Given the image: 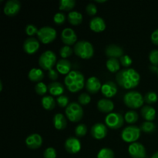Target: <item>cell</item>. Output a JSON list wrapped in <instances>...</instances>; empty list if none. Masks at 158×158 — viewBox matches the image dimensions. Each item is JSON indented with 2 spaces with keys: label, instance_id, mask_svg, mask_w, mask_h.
<instances>
[{
  "label": "cell",
  "instance_id": "cb8c5ba5",
  "mask_svg": "<svg viewBox=\"0 0 158 158\" xmlns=\"http://www.w3.org/2000/svg\"><path fill=\"white\" fill-rule=\"evenodd\" d=\"M53 125L56 130L63 131L67 126V120L63 114H56L53 117Z\"/></svg>",
  "mask_w": 158,
  "mask_h": 158
},
{
  "label": "cell",
  "instance_id": "277c9868",
  "mask_svg": "<svg viewBox=\"0 0 158 158\" xmlns=\"http://www.w3.org/2000/svg\"><path fill=\"white\" fill-rule=\"evenodd\" d=\"M123 102L127 107L131 109H137L142 106L144 102L143 96L137 91H130L125 94Z\"/></svg>",
  "mask_w": 158,
  "mask_h": 158
},
{
  "label": "cell",
  "instance_id": "30bf717a",
  "mask_svg": "<svg viewBox=\"0 0 158 158\" xmlns=\"http://www.w3.org/2000/svg\"><path fill=\"white\" fill-rule=\"evenodd\" d=\"M128 152L132 158H146L147 153L144 146L139 142H134L128 147Z\"/></svg>",
  "mask_w": 158,
  "mask_h": 158
},
{
  "label": "cell",
  "instance_id": "c3c4849f",
  "mask_svg": "<svg viewBox=\"0 0 158 158\" xmlns=\"http://www.w3.org/2000/svg\"><path fill=\"white\" fill-rule=\"evenodd\" d=\"M150 69H151V70L153 71V72H157V70H158V67L157 66H153V65H151V68Z\"/></svg>",
  "mask_w": 158,
  "mask_h": 158
},
{
  "label": "cell",
  "instance_id": "7a4b0ae2",
  "mask_svg": "<svg viewBox=\"0 0 158 158\" xmlns=\"http://www.w3.org/2000/svg\"><path fill=\"white\" fill-rule=\"evenodd\" d=\"M65 85L71 93H77L86 85L83 74L78 70H72L66 76L64 80Z\"/></svg>",
  "mask_w": 158,
  "mask_h": 158
},
{
  "label": "cell",
  "instance_id": "e575fe53",
  "mask_svg": "<svg viewBox=\"0 0 158 158\" xmlns=\"http://www.w3.org/2000/svg\"><path fill=\"white\" fill-rule=\"evenodd\" d=\"M73 50L72 48L69 46H66V45L62 46L60 49V54L62 58L63 59L68 58V57L70 56L73 54Z\"/></svg>",
  "mask_w": 158,
  "mask_h": 158
},
{
  "label": "cell",
  "instance_id": "2e32d148",
  "mask_svg": "<svg viewBox=\"0 0 158 158\" xmlns=\"http://www.w3.org/2000/svg\"><path fill=\"white\" fill-rule=\"evenodd\" d=\"M26 144L32 150L38 149L43 144V138L40 134H32L26 137Z\"/></svg>",
  "mask_w": 158,
  "mask_h": 158
},
{
  "label": "cell",
  "instance_id": "7dc6e473",
  "mask_svg": "<svg viewBox=\"0 0 158 158\" xmlns=\"http://www.w3.org/2000/svg\"><path fill=\"white\" fill-rule=\"evenodd\" d=\"M151 41L154 44L157 45L158 46V29L154 30L151 34Z\"/></svg>",
  "mask_w": 158,
  "mask_h": 158
},
{
  "label": "cell",
  "instance_id": "3957f363",
  "mask_svg": "<svg viewBox=\"0 0 158 158\" xmlns=\"http://www.w3.org/2000/svg\"><path fill=\"white\" fill-rule=\"evenodd\" d=\"M74 52L77 56L84 60L90 59L94 54V49L92 43L86 40H80L74 45Z\"/></svg>",
  "mask_w": 158,
  "mask_h": 158
},
{
  "label": "cell",
  "instance_id": "d6a6232c",
  "mask_svg": "<svg viewBox=\"0 0 158 158\" xmlns=\"http://www.w3.org/2000/svg\"><path fill=\"white\" fill-rule=\"evenodd\" d=\"M144 101L146 102L148 104H154L157 101L158 97L157 94H156L155 92H153V91H150V92H148L146 94H145L144 97Z\"/></svg>",
  "mask_w": 158,
  "mask_h": 158
},
{
  "label": "cell",
  "instance_id": "f5cc1de1",
  "mask_svg": "<svg viewBox=\"0 0 158 158\" xmlns=\"http://www.w3.org/2000/svg\"><path fill=\"white\" fill-rule=\"evenodd\" d=\"M157 76H158V70H157Z\"/></svg>",
  "mask_w": 158,
  "mask_h": 158
},
{
  "label": "cell",
  "instance_id": "74e56055",
  "mask_svg": "<svg viewBox=\"0 0 158 158\" xmlns=\"http://www.w3.org/2000/svg\"><path fill=\"white\" fill-rule=\"evenodd\" d=\"M90 101L91 97L87 93H82L78 97V102L80 105H87Z\"/></svg>",
  "mask_w": 158,
  "mask_h": 158
},
{
  "label": "cell",
  "instance_id": "9c48e42d",
  "mask_svg": "<svg viewBox=\"0 0 158 158\" xmlns=\"http://www.w3.org/2000/svg\"><path fill=\"white\" fill-rule=\"evenodd\" d=\"M123 117L119 113H110L105 118V123L110 129L116 130L121 127L123 124Z\"/></svg>",
  "mask_w": 158,
  "mask_h": 158
},
{
  "label": "cell",
  "instance_id": "ab89813d",
  "mask_svg": "<svg viewBox=\"0 0 158 158\" xmlns=\"http://www.w3.org/2000/svg\"><path fill=\"white\" fill-rule=\"evenodd\" d=\"M25 31L26 33L29 36H33L34 35L38 33L39 29H37L36 26L33 24H28L26 25V28H25Z\"/></svg>",
  "mask_w": 158,
  "mask_h": 158
},
{
  "label": "cell",
  "instance_id": "ac0fdd59",
  "mask_svg": "<svg viewBox=\"0 0 158 158\" xmlns=\"http://www.w3.org/2000/svg\"><path fill=\"white\" fill-rule=\"evenodd\" d=\"M101 92L106 98L114 97L117 93V86L114 82L107 81L102 85Z\"/></svg>",
  "mask_w": 158,
  "mask_h": 158
},
{
  "label": "cell",
  "instance_id": "f35d334b",
  "mask_svg": "<svg viewBox=\"0 0 158 158\" xmlns=\"http://www.w3.org/2000/svg\"><path fill=\"white\" fill-rule=\"evenodd\" d=\"M150 62L153 66L158 67V49H153L149 54Z\"/></svg>",
  "mask_w": 158,
  "mask_h": 158
},
{
  "label": "cell",
  "instance_id": "1f68e13d",
  "mask_svg": "<svg viewBox=\"0 0 158 158\" xmlns=\"http://www.w3.org/2000/svg\"><path fill=\"white\" fill-rule=\"evenodd\" d=\"M97 158H114V153L110 148H102L97 154Z\"/></svg>",
  "mask_w": 158,
  "mask_h": 158
},
{
  "label": "cell",
  "instance_id": "f1b7e54d",
  "mask_svg": "<svg viewBox=\"0 0 158 158\" xmlns=\"http://www.w3.org/2000/svg\"><path fill=\"white\" fill-rule=\"evenodd\" d=\"M106 68L111 73H117L120 70V63L118 61L117 59L115 58H109V60L106 61Z\"/></svg>",
  "mask_w": 158,
  "mask_h": 158
},
{
  "label": "cell",
  "instance_id": "d6986e66",
  "mask_svg": "<svg viewBox=\"0 0 158 158\" xmlns=\"http://www.w3.org/2000/svg\"><path fill=\"white\" fill-rule=\"evenodd\" d=\"M86 89L88 93L95 94L98 92L100 89H101L102 85L100 80L96 77H91L86 80Z\"/></svg>",
  "mask_w": 158,
  "mask_h": 158
},
{
  "label": "cell",
  "instance_id": "5bb4252c",
  "mask_svg": "<svg viewBox=\"0 0 158 158\" xmlns=\"http://www.w3.org/2000/svg\"><path fill=\"white\" fill-rule=\"evenodd\" d=\"M91 136L97 140L105 138L107 134V127L102 123H97L91 127Z\"/></svg>",
  "mask_w": 158,
  "mask_h": 158
},
{
  "label": "cell",
  "instance_id": "bcb514c9",
  "mask_svg": "<svg viewBox=\"0 0 158 158\" xmlns=\"http://www.w3.org/2000/svg\"><path fill=\"white\" fill-rule=\"evenodd\" d=\"M58 73H59L58 71L56 70V69H50V70H49L47 76L51 80H53V82H55V80H56L59 77Z\"/></svg>",
  "mask_w": 158,
  "mask_h": 158
},
{
  "label": "cell",
  "instance_id": "7bdbcfd3",
  "mask_svg": "<svg viewBox=\"0 0 158 158\" xmlns=\"http://www.w3.org/2000/svg\"><path fill=\"white\" fill-rule=\"evenodd\" d=\"M132 59L128 55H123L120 58V63L123 67L128 68L131 64H132Z\"/></svg>",
  "mask_w": 158,
  "mask_h": 158
},
{
  "label": "cell",
  "instance_id": "4316f807",
  "mask_svg": "<svg viewBox=\"0 0 158 158\" xmlns=\"http://www.w3.org/2000/svg\"><path fill=\"white\" fill-rule=\"evenodd\" d=\"M68 21L73 26H78L83 22V15L77 11H71L68 14Z\"/></svg>",
  "mask_w": 158,
  "mask_h": 158
},
{
  "label": "cell",
  "instance_id": "ba28073f",
  "mask_svg": "<svg viewBox=\"0 0 158 158\" xmlns=\"http://www.w3.org/2000/svg\"><path fill=\"white\" fill-rule=\"evenodd\" d=\"M37 36L42 43L44 44H48L56 40V31L51 26H43L39 29Z\"/></svg>",
  "mask_w": 158,
  "mask_h": 158
},
{
  "label": "cell",
  "instance_id": "7402d4cb",
  "mask_svg": "<svg viewBox=\"0 0 158 158\" xmlns=\"http://www.w3.org/2000/svg\"><path fill=\"white\" fill-rule=\"evenodd\" d=\"M56 66V70L58 71V73L63 75H67L71 72L70 69L72 67L71 63L66 59H61L59 60Z\"/></svg>",
  "mask_w": 158,
  "mask_h": 158
},
{
  "label": "cell",
  "instance_id": "e0dca14e",
  "mask_svg": "<svg viewBox=\"0 0 158 158\" xmlns=\"http://www.w3.org/2000/svg\"><path fill=\"white\" fill-rule=\"evenodd\" d=\"M105 53L109 58H120L123 56V49L118 45L110 44L105 49Z\"/></svg>",
  "mask_w": 158,
  "mask_h": 158
},
{
  "label": "cell",
  "instance_id": "8992f818",
  "mask_svg": "<svg viewBox=\"0 0 158 158\" xmlns=\"http://www.w3.org/2000/svg\"><path fill=\"white\" fill-rule=\"evenodd\" d=\"M56 54L51 50H46L41 54L39 59V64L44 70H50L55 65H56Z\"/></svg>",
  "mask_w": 158,
  "mask_h": 158
},
{
  "label": "cell",
  "instance_id": "681fc988",
  "mask_svg": "<svg viewBox=\"0 0 158 158\" xmlns=\"http://www.w3.org/2000/svg\"><path fill=\"white\" fill-rule=\"evenodd\" d=\"M151 158H158V151L154 153L152 155V157H151Z\"/></svg>",
  "mask_w": 158,
  "mask_h": 158
},
{
  "label": "cell",
  "instance_id": "d590c367",
  "mask_svg": "<svg viewBox=\"0 0 158 158\" xmlns=\"http://www.w3.org/2000/svg\"><path fill=\"white\" fill-rule=\"evenodd\" d=\"M87 132V127L83 123H80L75 129V134L78 137H83L86 135Z\"/></svg>",
  "mask_w": 158,
  "mask_h": 158
},
{
  "label": "cell",
  "instance_id": "484cf974",
  "mask_svg": "<svg viewBox=\"0 0 158 158\" xmlns=\"http://www.w3.org/2000/svg\"><path fill=\"white\" fill-rule=\"evenodd\" d=\"M28 77L31 81L40 83L44 78V73L40 69L32 68L29 70V73H28Z\"/></svg>",
  "mask_w": 158,
  "mask_h": 158
},
{
  "label": "cell",
  "instance_id": "ee69618b",
  "mask_svg": "<svg viewBox=\"0 0 158 158\" xmlns=\"http://www.w3.org/2000/svg\"><path fill=\"white\" fill-rule=\"evenodd\" d=\"M44 158H56V151L53 148H48L45 150L43 153Z\"/></svg>",
  "mask_w": 158,
  "mask_h": 158
},
{
  "label": "cell",
  "instance_id": "f907efd6",
  "mask_svg": "<svg viewBox=\"0 0 158 158\" xmlns=\"http://www.w3.org/2000/svg\"><path fill=\"white\" fill-rule=\"evenodd\" d=\"M106 0H96V2H99V3H103V2H105Z\"/></svg>",
  "mask_w": 158,
  "mask_h": 158
},
{
  "label": "cell",
  "instance_id": "6da1fadb",
  "mask_svg": "<svg viewBox=\"0 0 158 158\" xmlns=\"http://www.w3.org/2000/svg\"><path fill=\"white\" fill-rule=\"evenodd\" d=\"M116 80L119 86L126 89H134L140 83V76L133 68H124L116 75Z\"/></svg>",
  "mask_w": 158,
  "mask_h": 158
},
{
  "label": "cell",
  "instance_id": "4fadbf2b",
  "mask_svg": "<svg viewBox=\"0 0 158 158\" xmlns=\"http://www.w3.org/2000/svg\"><path fill=\"white\" fill-rule=\"evenodd\" d=\"M65 149L71 154H77L81 150V143L77 137H70L65 141Z\"/></svg>",
  "mask_w": 158,
  "mask_h": 158
},
{
  "label": "cell",
  "instance_id": "4dcf8cb0",
  "mask_svg": "<svg viewBox=\"0 0 158 158\" xmlns=\"http://www.w3.org/2000/svg\"><path fill=\"white\" fill-rule=\"evenodd\" d=\"M139 116L136 111L130 110L125 114L124 120L128 123H134L138 120Z\"/></svg>",
  "mask_w": 158,
  "mask_h": 158
},
{
  "label": "cell",
  "instance_id": "60d3db41",
  "mask_svg": "<svg viewBox=\"0 0 158 158\" xmlns=\"http://www.w3.org/2000/svg\"><path fill=\"white\" fill-rule=\"evenodd\" d=\"M53 21L57 25L63 24L66 21V15L63 12H57L54 15Z\"/></svg>",
  "mask_w": 158,
  "mask_h": 158
},
{
  "label": "cell",
  "instance_id": "5b68a950",
  "mask_svg": "<svg viewBox=\"0 0 158 158\" xmlns=\"http://www.w3.org/2000/svg\"><path fill=\"white\" fill-rule=\"evenodd\" d=\"M66 117L71 122H78L83 117V110L81 105L78 103L73 102L66 107Z\"/></svg>",
  "mask_w": 158,
  "mask_h": 158
},
{
  "label": "cell",
  "instance_id": "603a6c76",
  "mask_svg": "<svg viewBox=\"0 0 158 158\" xmlns=\"http://www.w3.org/2000/svg\"><path fill=\"white\" fill-rule=\"evenodd\" d=\"M141 115L143 119L147 120V121L152 122L153 120L155 119L156 117V110L153 106H150V105H145L142 107Z\"/></svg>",
  "mask_w": 158,
  "mask_h": 158
},
{
  "label": "cell",
  "instance_id": "816d5d0a",
  "mask_svg": "<svg viewBox=\"0 0 158 158\" xmlns=\"http://www.w3.org/2000/svg\"><path fill=\"white\" fill-rule=\"evenodd\" d=\"M2 81H0V90H2Z\"/></svg>",
  "mask_w": 158,
  "mask_h": 158
},
{
  "label": "cell",
  "instance_id": "52a82bcc",
  "mask_svg": "<svg viewBox=\"0 0 158 158\" xmlns=\"http://www.w3.org/2000/svg\"><path fill=\"white\" fill-rule=\"evenodd\" d=\"M140 131H141L140 128L134 125L127 127L121 132L122 140L127 143H134L140 137Z\"/></svg>",
  "mask_w": 158,
  "mask_h": 158
},
{
  "label": "cell",
  "instance_id": "836d02e7",
  "mask_svg": "<svg viewBox=\"0 0 158 158\" xmlns=\"http://www.w3.org/2000/svg\"><path fill=\"white\" fill-rule=\"evenodd\" d=\"M156 125L153 122L145 121L140 125V130L145 133H152L155 131Z\"/></svg>",
  "mask_w": 158,
  "mask_h": 158
},
{
  "label": "cell",
  "instance_id": "b9f144b4",
  "mask_svg": "<svg viewBox=\"0 0 158 158\" xmlns=\"http://www.w3.org/2000/svg\"><path fill=\"white\" fill-rule=\"evenodd\" d=\"M57 104L60 106V107H66L69 103V98L68 97L65 95H62L58 97V98L56 99Z\"/></svg>",
  "mask_w": 158,
  "mask_h": 158
},
{
  "label": "cell",
  "instance_id": "ffe728a7",
  "mask_svg": "<svg viewBox=\"0 0 158 158\" xmlns=\"http://www.w3.org/2000/svg\"><path fill=\"white\" fill-rule=\"evenodd\" d=\"M89 28L95 32H101L106 29V23L101 17H94L89 22Z\"/></svg>",
  "mask_w": 158,
  "mask_h": 158
},
{
  "label": "cell",
  "instance_id": "8d00e7d4",
  "mask_svg": "<svg viewBox=\"0 0 158 158\" xmlns=\"http://www.w3.org/2000/svg\"><path fill=\"white\" fill-rule=\"evenodd\" d=\"M35 90L37 94L43 96L47 93L48 86L43 82H40V83H37L36 85H35Z\"/></svg>",
  "mask_w": 158,
  "mask_h": 158
},
{
  "label": "cell",
  "instance_id": "83f0119b",
  "mask_svg": "<svg viewBox=\"0 0 158 158\" xmlns=\"http://www.w3.org/2000/svg\"><path fill=\"white\" fill-rule=\"evenodd\" d=\"M42 106L45 110H52L56 106V100L51 96H45L42 98L41 100Z\"/></svg>",
  "mask_w": 158,
  "mask_h": 158
},
{
  "label": "cell",
  "instance_id": "d4e9b609",
  "mask_svg": "<svg viewBox=\"0 0 158 158\" xmlns=\"http://www.w3.org/2000/svg\"><path fill=\"white\" fill-rule=\"evenodd\" d=\"M48 90L53 96H62L64 92V86L59 82H52L48 86Z\"/></svg>",
  "mask_w": 158,
  "mask_h": 158
},
{
  "label": "cell",
  "instance_id": "f6af8a7d",
  "mask_svg": "<svg viewBox=\"0 0 158 158\" xmlns=\"http://www.w3.org/2000/svg\"><path fill=\"white\" fill-rule=\"evenodd\" d=\"M86 13L89 15H94L97 14V7L95 4L94 3H89L87 6H86Z\"/></svg>",
  "mask_w": 158,
  "mask_h": 158
},
{
  "label": "cell",
  "instance_id": "9a60e30c",
  "mask_svg": "<svg viewBox=\"0 0 158 158\" xmlns=\"http://www.w3.org/2000/svg\"><path fill=\"white\" fill-rule=\"evenodd\" d=\"M40 42L34 37H29L23 43V49L28 54H34L40 48Z\"/></svg>",
  "mask_w": 158,
  "mask_h": 158
},
{
  "label": "cell",
  "instance_id": "44dd1931",
  "mask_svg": "<svg viewBox=\"0 0 158 158\" xmlns=\"http://www.w3.org/2000/svg\"><path fill=\"white\" fill-rule=\"evenodd\" d=\"M97 108L100 112L110 114L114 109V104L112 100L109 99H101L97 102Z\"/></svg>",
  "mask_w": 158,
  "mask_h": 158
},
{
  "label": "cell",
  "instance_id": "f546056e",
  "mask_svg": "<svg viewBox=\"0 0 158 158\" xmlns=\"http://www.w3.org/2000/svg\"><path fill=\"white\" fill-rule=\"evenodd\" d=\"M75 0H60V9L63 11H70L75 7Z\"/></svg>",
  "mask_w": 158,
  "mask_h": 158
},
{
  "label": "cell",
  "instance_id": "8fae6325",
  "mask_svg": "<svg viewBox=\"0 0 158 158\" xmlns=\"http://www.w3.org/2000/svg\"><path fill=\"white\" fill-rule=\"evenodd\" d=\"M61 40L66 46L76 44L77 43V33L71 28H65L61 32Z\"/></svg>",
  "mask_w": 158,
  "mask_h": 158
},
{
  "label": "cell",
  "instance_id": "7c38bea8",
  "mask_svg": "<svg viewBox=\"0 0 158 158\" xmlns=\"http://www.w3.org/2000/svg\"><path fill=\"white\" fill-rule=\"evenodd\" d=\"M21 3L19 0H9L4 6V13L9 16H15L19 12Z\"/></svg>",
  "mask_w": 158,
  "mask_h": 158
}]
</instances>
